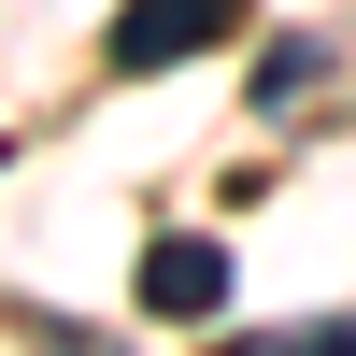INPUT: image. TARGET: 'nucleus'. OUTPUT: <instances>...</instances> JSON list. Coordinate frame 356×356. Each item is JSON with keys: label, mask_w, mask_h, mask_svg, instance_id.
I'll list each match as a JSON object with an SVG mask.
<instances>
[{"label": "nucleus", "mask_w": 356, "mask_h": 356, "mask_svg": "<svg viewBox=\"0 0 356 356\" xmlns=\"http://www.w3.org/2000/svg\"><path fill=\"white\" fill-rule=\"evenodd\" d=\"M314 72H328V43H271V57H257V114H285Z\"/></svg>", "instance_id": "obj_3"}, {"label": "nucleus", "mask_w": 356, "mask_h": 356, "mask_svg": "<svg viewBox=\"0 0 356 356\" xmlns=\"http://www.w3.org/2000/svg\"><path fill=\"white\" fill-rule=\"evenodd\" d=\"M129 300L157 314V328H214V314H228V243L157 228V243H143V271H129Z\"/></svg>", "instance_id": "obj_1"}, {"label": "nucleus", "mask_w": 356, "mask_h": 356, "mask_svg": "<svg viewBox=\"0 0 356 356\" xmlns=\"http://www.w3.org/2000/svg\"><path fill=\"white\" fill-rule=\"evenodd\" d=\"M228 29H243V0H129L114 15V72H171V57L228 43Z\"/></svg>", "instance_id": "obj_2"}]
</instances>
